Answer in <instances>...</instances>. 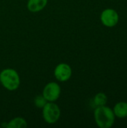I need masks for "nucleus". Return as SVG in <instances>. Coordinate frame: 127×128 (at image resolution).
<instances>
[{
	"instance_id": "nucleus-11",
	"label": "nucleus",
	"mask_w": 127,
	"mask_h": 128,
	"mask_svg": "<svg viewBox=\"0 0 127 128\" xmlns=\"http://www.w3.org/2000/svg\"><path fill=\"white\" fill-rule=\"evenodd\" d=\"M48 101L46 100V98L43 96V94H40V95H37L34 98V106L37 108H40V109H42L45 105L47 103Z\"/></svg>"
},
{
	"instance_id": "nucleus-1",
	"label": "nucleus",
	"mask_w": 127,
	"mask_h": 128,
	"mask_svg": "<svg viewBox=\"0 0 127 128\" xmlns=\"http://www.w3.org/2000/svg\"><path fill=\"white\" fill-rule=\"evenodd\" d=\"M94 117L97 125L100 128H112L115 121L113 110L106 105L97 107L94 112Z\"/></svg>"
},
{
	"instance_id": "nucleus-9",
	"label": "nucleus",
	"mask_w": 127,
	"mask_h": 128,
	"mask_svg": "<svg viewBox=\"0 0 127 128\" xmlns=\"http://www.w3.org/2000/svg\"><path fill=\"white\" fill-rule=\"evenodd\" d=\"M28 124L25 118L22 117H16L11 119L7 124L6 125V128H27Z\"/></svg>"
},
{
	"instance_id": "nucleus-8",
	"label": "nucleus",
	"mask_w": 127,
	"mask_h": 128,
	"mask_svg": "<svg viewBox=\"0 0 127 128\" xmlns=\"http://www.w3.org/2000/svg\"><path fill=\"white\" fill-rule=\"evenodd\" d=\"M115 117L119 118H125L127 117V102H119L115 104L113 109Z\"/></svg>"
},
{
	"instance_id": "nucleus-4",
	"label": "nucleus",
	"mask_w": 127,
	"mask_h": 128,
	"mask_svg": "<svg viewBox=\"0 0 127 128\" xmlns=\"http://www.w3.org/2000/svg\"><path fill=\"white\" fill-rule=\"evenodd\" d=\"M61 87L55 82L47 83L43 89V96L48 102L56 101L61 95Z\"/></svg>"
},
{
	"instance_id": "nucleus-6",
	"label": "nucleus",
	"mask_w": 127,
	"mask_h": 128,
	"mask_svg": "<svg viewBox=\"0 0 127 128\" xmlns=\"http://www.w3.org/2000/svg\"><path fill=\"white\" fill-rule=\"evenodd\" d=\"M72 68L66 63L58 64L54 70V76L59 82H67L72 76Z\"/></svg>"
},
{
	"instance_id": "nucleus-2",
	"label": "nucleus",
	"mask_w": 127,
	"mask_h": 128,
	"mask_svg": "<svg viewBox=\"0 0 127 128\" xmlns=\"http://www.w3.org/2000/svg\"><path fill=\"white\" fill-rule=\"evenodd\" d=\"M0 82L7 90L15 91L20 85V77L15 70L5 68L0 73Z\"/></svg>"
},
{
	"instance_id": "nucleus-5",
	"label": "nucleus",
	"mask_w": 127,
	"mask_h": 128,
	"mask_svg": "<svg viewBox=\"0 0 127 128\" xmlns=\"http://www.w3.org/2000/svg\"><path fill=\"white\" fill-rule=\"evenodd\" d=\"M100 20L102 23L106 27L115 26L119 20V15L118 12L112 8L104 10L100 15Z\"/></svg>"
},
{
	"instance_id": "nucleus-7",
	"label": "nucleus",
	"mask_w": 127,
	"mask_h": 128,
	"mask_svg": "<svg viewBox=\"0 0 127 128\" xmlns=\"http://www.w3.org/2000/svg\"><path fill=\"white\" fill-rule=\"evenodd\" d=\"M48 0H28L27 8L32 13H36L42 10L47 4Z\"/></svg>"
},
{
	"instance_id": "nucleus-3",
	"label": "nucleus",
	"mask_w": 127,
	"mask_h": 128,
	"mask_svg": "<svg viewBox=\"0 0 127 128\" xmlns=\"http://www.w3.org/2000/svg\"><path fill=\"white\" fill-rule=\"evenodd\" d=\"M42 109L43 118L47 124H53L59 120L61 117V110L54 102H47Z\"/></svg>"
},
{
	"instance_id": "nucleus-10",
	"label": "nucleus",
	"mask_w": 127,
	"mask_h": 128,
	"mask_svg": "<svg viewBox=\"0 0 127 128\" xmlns=\"http://www.w3.org/2000/svg\"><path fill=\"white\" fill-rule=\"evenodd\" d=\"M108 100V98L107 95L103 93V92H99L97 93L94 98V104L96 106V107L98 106H105L107 103Z\"/></svg>"
}]
</instances>
